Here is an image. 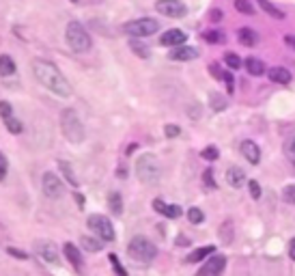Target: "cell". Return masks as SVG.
I'll use <instances>...</instances> for the list:
<instances>
[{
	"instance_id": "6da1fadb",
	"label": "cell",
	"mask_w": 295,
	"mask_h": 276,
	"mask_svg": "<svg viewBox=\"0 0 295 276\" xmlns=\"http://www.w3.org/2000/svg\"><path fill=\"white\" fill-rule=\"evenodd\" d=\"M30 69L37 82L46 86L50 93H54L56 97H72V84L67 82V78L54 63L46 61V58H35L30 63Z\"/></svg>"
},
{
	"instance_id": "7a4b0ae2",
	"label": "cell",
	"mask_w": 295,
	"mask_h": 276,
	"mask_svg": "<svg viewBox=\"0 0 295 276\" xmlns=\"http://www.w3.org/2000/svg\"><path fill=\"white\" fill-rule=\"evenodd\" d=\"M61 129H63V136L74 145H80L86 136L84 125H82L78 112H75L74 108H65L61 112Z\"/></svg>"
},
{
	"instance_id": "3957f363",
	"label": "cell",
	"mask_w": 295,
	"mask_h": 276,
	"mask_svg": "<svg viewBox=\"0 0 295 276\" xmlns=\"http://www.w3.org/2000/svg\"><path fill=\"white\" fill-rule=\"evenodd\" d=\"M136 175L147 186H155L162 177V166L153 153H143L136 160Z\"/></svg>"
},
{
	"instance_id": "277c9868",
	"label": "cell",
	"mask_w": 295,
	"mask_h": 276,
	"mask_svg": "<svg viewBox=\"0 0 295 276\" xmlns=\"http://www.w3.org/2000/svg\"><path fill=\"white\" fill-rule=\"evenodd\" d=\"M65 39H67V46L72 48L74 52H89L93 41H91V35L80 22H69L67 28H65Z\"/></svg>"
},
{
	"instance_id": "5b68a950",
	"label": "cell",
	"mask_w": 295,
	"mask_h": 276,
	"mask_svg": "<svg viewBox=\"0 0 295 276\" xmlns=\"http://www.w3.org/2000/svg\"><path fill=\"white\" fill-rule=\"evenodd\" d=\"M127 252H129V257H132L134 261L149 263V261H153V259H155L157 248H155V244H153L151 240H147V237H143V235H136L134 240L129 242Z\"/></svg>"
},
{
	"instance_id": "8992f818",
	"label": "cell",
	"mask_w": 295,
	"mask_h": 276,
	"mask_svg": "<svg viewBox=\"0 0 295 276\" xmlns=\"http://www.w3.org/2000/svg\"><path fill=\"white\" fill-rule=\"evenodd\" d=\"M125 35L134 37V39H143V37H149V35H155L160 30V22L157 20H151V18H140V20H132L123 26Z\"/></svg>"
},
{
	"instance_id": "52a82bcc",
	"label": "cell",
	"mask_w": 295,
	"mask_h": 276,
	"mask_svg": "<svg viewBox=\"0 0 295 276\" xmlns=\"http://www.w3.org/2000/svg\"><path fill=\"white\" fill-rule=\"evenodd\" d=\"M86 226L93 231L95 235H99L103 242H112L114 240V226L112 223L101 214H91L86 218Z\"/></svg>"
},
{
	"instance_id": "ba28073f",
	"label": "cell",
	"mask_w": 295,
	"mask_h": 276,
	"mask_svg": "<svg viewBox=\"0 0 295 276\" xmlns=\"http://www.w3.org/2000/svg\"><path fill=\"white\" fill-rule=\"evenodd\" d=\"M41 188H43V194L48 199H61L65 194V183L63 179L52 171H46L41 177Z\"/></svg>"
},
{
	"instance_id": "9c48e42d",
	"label": "cell",
	"mask_w": 295,
	"mask_h": 276,
	"mask_svg": "<svg viewBox=\"0 0 295 276\" xmlns=\"http://www.w3.org/2000/svg\"><path fill=\"white\" fill-rule=\"evenodd\" d=\"M157 13L166 15V18H183L188 13V7L181 2V0H157L155 2Z\"/></svg>"
},
{
	"instance_id": "30bf717a",
	"label": "cell",
	"mask_w": 295,
	"mask_h": 276,
	"mask_svg": "<svg viewBox=\"0 0 295 276\" xmlns=\"http://www.w3.org/2000/svg\"><path fill=\"white\" fill-rule=\"evenodd\" d=\"M224 268H226V257L224 255H214L203 263V268L196 272V276H222Z\"/></svg>"
},
{
	"instance_id": "8fae6325",
	"label": "cell",
	"mask_w": 295,
	"mask_h": 276,
	"mask_svg": "<svg viewBox=\"0 0 295 276\" xmlns=\"http://www.w3.org/2000/svg\"><path fill=\"white\" fill-rule=\"evenodd\" d=\"M35 248H37V255H39L43 261H48V263H61V257H58V248H56V244L54 242H50V240H39L35 244Z\"/></svg>"
},
{
	"instance_id": "7c38bea8",
	"label": "cell",
	"mask_w": 295,
	"mask_h": 276,
	"mask_svg": "<svg viewBox=\"0 0 295 276\" xmlns=\"http://www.w3.org/2000/svg\"><path fill=\"white\" fill-rule=\"evenodd\" d=\"M185 41H188V35H185L183 30H179V28H171L160 37V43L166 46V48H181Z\"/></svg>"
},
{
	"instance_id": "4fadbf2b",
	"label": "cell",
	"mask_w": 295,
	"mask_h": 276,
	"mask_svg": "<svg viewBox=\"0 0 295 276\" xmlns=\"http://www.w3.org/2000/svg\"><path fill=\"white\" fill-rule=\"evenodd\" d=\"M239 149H242L244 158L250 162V164H259L261 162V149L259 145L254 143V140H244L242 145H239Z\"/></svg>"
},
{
	"instance_id": "5bb4252c",
	"label": "cell",
	"mask_w": 295,
	"mask_h": 276,
	"mask_svg": "<svg viewBox=\"0 0 295 276\" xmlns=\"http://www.w3.org/2000/svg\"><path fill=\"white\" fill-rule=\"evenodd\" d=\"M153 209H155L157 214H162V216H166V218H171V220L179 218V216L183 214L179 205H168V203H164L162 199H155V201H153Z\"/></svg>"
},
{
	"instance_id": "9a60e30c",
	"label": "cell",
	"mask_w": 295,
	"mask_h": 276,
	"mask_svg": "<svg viewBox=\"0 0 295 276\" xmlns=\"http://www.w3.org/2000/svg\"><path fill=\"white\" fill-rule=\"evenodd\" d=\"M63 252H65V257H67V261L72 263V266L78 270V272H82V268H84V261H82V255H80L78 248H75L72 242H67V244L63 246Z\"/></svg>"
},
{
	"instance_id": "2e32d148",
	"label": "cell",
	"mask_w": 295,
	"mask_h": 276,
	"mask_svg": "<svg viewBox=\"0 0 295 276\" xmlns=\"http://www.w3.org/2000/svg\"><path fill=\"white\" fill-rule=\"evenodd\" d=\"M168 56H171L172 61H194V58L198 56V50L190 48V46H181V48H174Z\"/></svg>"
},
{
	"instance_id": "e0dca14e",
	"label": "cell",
	"mask_w": 295,
	"mask_h": 276,
	"mask_svg": "<svg viewBox=\"0 0 295 276\" xmlns=\"http://www.w3.org/2000/svg\"><path fill=\"white\" fill-rule=\"evenodd\" d=\"M226 181L231 188H242L248 179H246V173L239 169V166H231V169L226 171Z\"/></svg>"
},
{
	"instance_id": "ac0fdd59",
	"label": "cell",
	"mask_w": 295,
	"mask_h": 276,
	"mask_svg": "<svg viewBox=\"0 0 295 276\" xmlns=\"http://www.w3.org/2000/svg\"><path fill=\"white\" fill-rule=\"evenodd\" d=\"M237 41L242 43V46H246V48H252V46H256V41H259V35H256L252 28L244 26V28L237 30Z\"/></svg>"
},
{
	"instance_id": "d6986e66",
	"label": "cell",
	"mask_w": 295,
	"mask_h": 276,
	"mask_svg": "<svg viewBox=\"0 0 295 276\" xmlns=\"http://www.w3.org/2000/svg\"><path fill=\"white\" fill-rule=\"evenodd\" d=\"M214 251H216V246H203V248H196L194 252H190L185 261H188V263H198V261H203V259H207V257H214Z\"/></svg>"
},
{
	"instance_id": "ffe728a7",
	"label": "cell",
	"mask_w": 295,
	"mask_h": 276,
	"mask_svg": "<svg viewBox=\"0 0 295 276\" xmlns=\"http://www.w3.org/2000/svg\"><path fill=\"white\" fill-rule=\"evenodd\" d=\"M270 80L271 82H278V84H289L291 82V72L285 67H274V69H270Z\"/></svg>"
},
{
	"instance_id": "44dd1931",
	"label": "cell",
	"mask_w": 295,
	"mask_h": 276,
	"mask_svg": "<svg viewBox=\"0 0 295 276\" xmlns=\"http://www.w3.org/2000/svg\"><path fill=\"white\" fill-rule=\"evenodd\" d=\"M15 61L13 58L9 56V54H2V56H0V75H2V78H9V75H13L15 74Z\"/></svg>"
},
{
	"instance_id": "7402d4cb",
	"label": "cell",
	"mask_w": 295,
	"mask_h": 276,
	"mask_svg": "<svg viewBox=\"0 0 295 276\" xmlns=\"http://www.w3.org/2000/svg\"><path fill=\"white\" fill-rule=\"evenodd\" d=\"M108 207H110V212L114 216H121L123 214V199L119 192H110L108 194Z\"/></svg>"
},
{
	"instance_id": "603a6c76",
	"label": "cell",
	"mask_w": 295,
	"mask_h": 276,
	"mask_svg": "<svg viewBox=\"0 0 295 276\" xmlns=\"http://www.w3.org/2000/svg\"><path fill=\"white\" fill-rule=\"evenodd\" d=\"M80 246L84 248V251H89V252H99L101 248H103V244L97 237H89V235H82L80 237Z\"/></svg>"
},
{
	"instance_id": "cb8c5ba5",
	"label": "cell",
	"mask_w": 295,
	"mask_h": 276,
	"mask_svg": "<svg viewBox=\"0 0 295 276\" xmlns=\"http://www.w3.org/2000/svg\"><path fill=\"white\" fill-rule=\"evenodd\" d=\"M246 69H248L250 75H263L265 74L263 61H259V58H254V56H250L248 61H246Z\"/></svg>"
},
{
	"instance_id": "d4e9b609",
	"label": "cell",
	"mask_w": 295,
	"mask_h": 276,
	"mask_svg": "<svg viewBox=\"0 0 295 276\" xmlns=\"http://www.w3.org/2000/svg\"><path fill=\"white\" fill-rule=\"evenodd\" d=\"M58 169L63 171L65 179H67L69 183H72L74 188L78 186V177H75V173H74V169H72V164H69V162H65V160H58Z\"/></svg>"
},
{
	"instance_id": "484cf974",
	"label": "cell",
	"mask_w": 295,
	"mask_h": 276,
	"mask_svg": "<svg viewBox=\"0 0 295 276\" xmlns=\"http://www.w3.org/2000/svg\"><path fill=\"white\" fill-rule=\"evenodd\" d=\"M129 50H132L136 56H140V58H149V46H145V43H140V41H136V39H132L129 41Z\"/></svg>"
},
{
	"instance_id": "4316f807",
	"label": "cell",
	"mask_w": 295,
	"mask_h": 276,
	"mask_svg": "<svg viewBox=\"0 0 295 276\" xmlns=\"http://www.w3.org/2000/svg\"><path fill=\"white\" fill-rule=\"evenodd\" d=\"M259 4L263 7L265 13H270V15H271V18H276V20H285V13H282V11L278 9V7H274V4H271L270 0H259Z\"/></svg>"
},
{
	"instance_id": "83f0119b",
	"label": "cell",
	"mask_w": 295,
	"mask_h": 276,
	"mask_svg": "<svg viewBox=\"0 0 295 276\" xmlns=\"http://www.w3.org/2000/svg\"><path fill=\"white\" fill-rule=\"evenodd\" d=\"M2 123H4V127H7L11 134H22V129H24L22 121H20V119H15L13 115L7 117V119H2Z\"/></svg>"
},
{
	"instance_id": "f1b7e54d",
	"label": "cell",
	"mask_w": 295,
	"mask_h": 276,
	"mask_svg": "<svg viewBox=\"0 0 295 276\" xmlns=\"http://www.w3.org/2000/svg\"><path fill=\"white\" fill-rule=\"evenodd\" d=\"M220 240L224 244H231L233 242V223L231 220H226L222 226H220Z\"/></svg>"
},
{
	"instance_id": "f546056e",
	"label": "cell",
	"mask_w": 295,
	"mask_h": 276,
	"mask_svg": "<svg viewBox=\"0 0 295 276\" xmlns=\"http://www.w3.org/2000/svg\"><path fill=\"white\" fill-rule=\"evenodd\" d=\"M209 101H211V108H214L216 112H220V110H224V108H226V100H224L220 93H211V95H209Z\"/></svg>"
},
{
	"instance_id": "4dcf8cb0",
	"label": "cell",
	"mask_w": 295,
	"mask_h": 276,
	"mask_svg": "<svg viewBox=\"0 0 295 276\" xmlns=\"http://www.w3.org/2000/svg\"><path fill=\"white\" fill-rule=\"evenodd\" d=\"M235 9L239 13H246V15H252L254 13V4L250 0H235Z\"/></svg>"
},
{
	"instance_id": "1f68e13d",
	"label": "cell",
	"mask_w": 295,
	"mask_h": 276,
	"mask_svg": "<svg viewBox=\"0 0 295 276\" xmlns=\"http://www.w3.org/2000/svg\"><path fill=\"white\" fill-rule=\"evenodd\" d=\"M188 220L192 225H200L205 220V214H203V209H198V207H190L188 209Z\"/></svg>"
},
{
	"instance_id": "d6a6232c",
	"label": "cell",
	"mask_w": 295,
	"mask_h": 276,
	"mask_svg": "<svg viewBox=\"0 0 295 276\" xmlns=\"http://www.w3.org/2000/svg\"><path fill=\"white\" fill-rule=\"evenodd\" d=\"M203 39L207 43H222L224 35H222V32H218V30H207V32H203Z\"/></svg>"
},
{
	"instance_id": "836d02e7",
	"label": "cell",
	"mask_w": 295,
	"mask_h": 276,
	"mask_svg": "<svg viewBox=\"0 0 295 276\" xmlns=\"http://www.w3.org/2000/svg\"><path fill=\"white\" fill-rule=\"evenodd\" d=\"M285 155L289 158V162L295 166V136L293 138H289L287 143H285Z\"/></svg>"
},
{
	"instance_id": "e575fe53",
	"label": "cell",
	"mask_w": 295,
	"mask_h": 276,
	"mask_svg": "<svg viewBox=\"0 0 295 276\" xmlns=\"http://www.w3.org/2000/svg\"><path fill=\"white\" fill-rule=\"evenodd\" d=\"M203 183H205V188H209V190H216V188H218V183L214 181V171H211V169H207L203 173Z\"/></svg>"
},
{
	"instance_id": "d590c367",
	"label": "cell",
	"mask_w": 295,
	"mask_h": 276,
	"mask_svg": "<svg viewBox=\"0 0 295 276\" xmlns=\"http://www.w3.org/2000/svg\"><path fill=\"white\" fill-rule=\"evenodd\" d=\"M224 63H226L231 69H239V67H242V58H239L237 54H231V52L224 56Z\"/></svg>"
},
{
	"instance_id": "8d00e7d4",
	"label": "cell",
	"mask_w": 295,
	"mask_h": 276,
	"mask_svg": "<svg viewBox=\"0 0 295 276\" xmlns=\"http://www.w3.org/2000/svg\"><path fill=\"white\" fill-rule=\"evenodd\" d=\"M108 259H110V263L114 266V274H117V276H127V270H125V268L121 266V261L117 259V255H110Z\"/></svg>"
},
{
	"instance_id": "74e56055",
	"label": "cell",
	"mask_w": 295,
	"mask_h": 276,
	"mask_svg": "<svg viewBox=\"0 0 295 276\" xmlns=\"http://www.w3.org/2000/svg\"><path fill=\"white\" fill-rule=\"evenodd\" d=\"M282 199H285L287 203L295 205V183H293V186H287L285 190H282Z\"/></svg>"
},
{
	"instance_id": "f35d334b",
	"label": "cell",
	"mask_w": 295,
	"mask_h": 276,
	"mask_svg": "<svg viewBox=\"0 0 295 276\" xmlns=\"http://www.w3.org/2000/svg\"><path fill=\"white\" fill-rule=\"evenodd\" d=\"M248 188H250V197H252V199H261V186H259V181L250 179L248 181Z\"/></svg>"
},
{
	"instance_id": "ab89813d",
	"label": "cell",
	"mask_w": 295,
	"mask_h": 276,
	"mask_svg": "<svg viewBox=\"0 0 295 276\" xmlns=\"http://www.w3.org/2000/svg\"><path fill=\"white\" fill-rule=\"evenodd\" d=\"M164 134H166V138H177L179 134H181V129H179V125H171V123H168V125L164 127Z\"/></svg>"
},
{
	"instance_id": "60d3db41",
	"label": "cell",
	"mask_w": 295,
	"mask_h": 276,
	"mask_svg": "<svg viewBox=\"0 0 295 276\" xmlns=\"http://www.w3.org/2000/svg\"><path fill=\"white\" fill-rule=\"evenodd\" d=\"M200 155H203L205 160L214 162V160H218V149H216V147H205V149H203V153H200Z\"/></svg>"
},
{
	"instance_id": "b9f144b4",
	"label": "cell",
	"mask_w": 295,
	"mask_h": 276,
	"mask_svg": "<svg viewBox=\"0 0 295 276\" xmlns=\"http://www.w3.org/2000/svg\"><path fill=\"white\" fill-rule=\"evenodd\" d=\"M11 115H13V108H11L9 101H0V117L7 119V117H11Z\"/></svg>"
},
{
	"instance_id": "7bdbcfd3",
	"label": "cell",
	"mask_w": 295,
	"mask_h": 276,
	"mask_svg": "<svg viewBox=\"0 0 295 276\" xmlns=\"http://www.w3.org/2000/svg\"><path fill=\"white\" fill-rule=\"evenodd\" d=\"M7 169H9V162H7V155L0 151V179H4V175H7Z\"/></svg>"
},
{
	"instance_id": "ee69618b",
	"label": "cell",
	"mask_w": 295,
	"mask_h": 276,
	"mask_svg": "<svg viewBox=\"0 0 295 276\" xmlns=\"http://www.w3.org/2000/svg\"><path fill=\"white\" fill-rule=\"evenodd\" d=\"M209 72H211V75H214V78H218V80H222V78H224V72H220V67H218L216 63H211V65H209Z\"/></svg>"
},
{
	"instance_id": "f6af8a7d",
	"label": "cell",
	"mask_w": 295,
	"mask_h": 276,
	"mask_svg": "<svg viewBox=\"0 0 295 276\" xmlns=\"http://www.w3.org/2000/svg\"><path fill=\"white\" fill-rule=\"evenodd\" d=\"M209 18L214 20V22H220V20L224 18V13H222L220 9H211V11H209Z\"/></svg>"
},
{
	"instance_id": "bcb514c9",
	"label": "cell",
	"mask_w": 295,
	"mask_h": 276,
	"mask_svg": "<svg viewBox=\"0 0 295 276\" xmlns=\"http://www.w3.org/2000/svg\"><path fill=\"white\" fill-rule=\"evenodd\" d=\"M7 251H9V255H13V257H18V259H26V257H28L26 252L18 251V248H7Z\"/></svg>"
},
{
	"instance_id": "7dc6e473",
	"label": "cell",
	"mask_w": 295,
	"mask_h": 276,
	"mask_svg": "<svg viewBox=\"0 0 295 276\" xmlns=\"http://www.w3.org/2000/svg\"><path fill=\"white\" fill-rule=\"evenodd\" d=\"M289 257L295 261V237H291V242H289Z\"/></svg>"
},
{
	"instance_id": "c3c4849f",
	"label": "cell",
	"mask_w": 295,
	"mask_h": 276,
	"mask_svg": "<svg viewBox=\"0 0 295 276\" xmlns=\"http://www.w3.org/2000/svg\"><path fill=\"white\" fill-rule=\"evenodd\" d=\"M285 41H287V46H291L293 50H295V39H293L291 35H287V37H285Z\"/></svg>"
},
{
	"instance_id": "681fc988",
	"label": "cell",
	"mask_w": 295,
	"mask_h": 276,
	"mask_svg": "<svg viewBox=\"0 0 295 276\" xmlns=\"http://www.w3.org/2000/svg\"><path fill=\"white\" fill-rule=\"evenodd\" d=\"M190 117H194V119H198V104H196L192 110H190Z\"/></svg>"
},
{
	"instance_id": "f907efd6",
	"label": "cell",
	"mask_w": 295,
	"mask_h": 276,
	"mask_svg": "<svg viewBox=\"0 0 295 276\" xmlns=\"http://www.w3.org/2000/svg\"><path fill=\"white\" fill-rule=\"evenodd\" d=\"M75 201H78L80 207H84V197H82V194H75Z\"/></svg>"
},
{
	"instance_id": "816d5d0a",
	"label": "cell",
	"mask_w": 295,
	"mask_h": 276,
	"mask_svg": "<svg viewBox=\"0 0 295 276\" xmlns=\"http://www.w3.org/2000/svg\"><path fill=\"white\" fill-rule=\"evenodd\" d=\"M177 244H181V246H185V244H190V240H185V237H179V240H177Z\"/></svg>"
},
{
	"instance_id": "f5cc1de1",
	"label": "cell",
	"mask_w": 295,
	"mask_h": 276,
	"mask_svg": "<svg viewBox=\"0 0 295 276\" xmlns=\"http://www.w3.org/2000/svg\"><path fill=\"white\" fill-rule=\"evenodd\" d=\"M72 2H78V0H72Z\"/></svg>"
}]
</instances>
